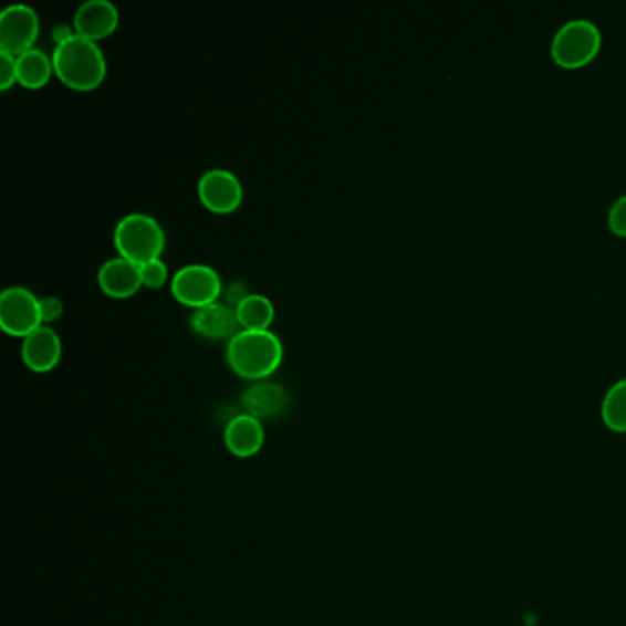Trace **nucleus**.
Segmentation results:
<instances>
[{
    "mask_svg": "<svg viewBox=\"0 0 626 626\" xmlns=\"http://www.w3.org/2000/svg\"><path fill=\"white\" fill-rule=\"evenodd\" d=\"M241 330H269L274 320V305L265 294L250 292L236 305Z\"/></svg>",
    "mask_w": 626,
    "mask_h": 626,
    "instance_id": "nucleus-16",
    "label": "nucleus"
},
{
    "mask_svg": "<svg viewBox=\"0 0 626 626\" xmlns=\"http://www.w3.org/2000/svg\"><path fill=\"white\" fill-rule=\"evenodd\" d=\"M603 35L594 21L572 19L564 22L551 39V58L564 69L588 65L599 54Z\"/></svg>",
    "mask_w": 626,
    "mask_h": 626,
    "instance_id": "nucleus-4",
    "label": "nucleus"
},
{
    "mask_svg": "<svg viewBox=\"0 0 626 626\" xmlns=\"http://www.w3.org/2000/svg\"><path fill=\"white\" fill-rule=\"evenodd\" d=\"M97 283L107 296L129 298L140 289V267L133 261L125 260L122 255L111 258L97 270Z\"/></svg>",
    "mask_w": 626,
    "mask_h": 626,
    "instance_id": "nucleus-11",
    "label": "nucleus"
},
{
    "mask_svg": "<svg viewBox=\"0 0 626 626\" xmlns=\"http://www.w3.org/2000/svg\"><path fill=\"white\" fill-rule=\"evenodd\" d=\"M225 444L238 458H252L265 445V428L250 414H239L225 428Z\"/></svg>",
    "mask_w": 626,
    "mask_h": 626,
    "instance_id": "nucleus-12",
    "label": "nucleus"
},
{
    "mask_svg": "<svg viewBox=\"0 0 626 626\" xmlns=\"http://www.w3.org/2000/svg\"><path fill=\"white\" fill-rule=\"evenodd\" d=\"M222 280L213 267L205 263H189L180 267L171 278L174 296L188 307H205L208 303L219 302Z\"/></svg>",
    "mask_w": 626,
    "mask_h": 626,
    "instance_id": "nucleus-5",
    "label": "nucleus"
},
{
    "mask_svg": "<svg viewBox=\"0 0 626 626\" xmlns=\"http://www.w3.org/2000/svg\"><path fill=\"white\" fill-rule=\"evenodd\" d=\"M241 400L247 408V414L258 419L283 416L289 408L286 389L281 384L267 383V380H260L244 389Z\"/></svg>",
    "mask_w": 626,
    "mask_h": 626,
    "instance_id": "nucleus-14",
    "label": "nucleus"
},
{
    "mask_svg": "<svg viewBox=\"0 0 626 626\" xmlns=\"http://www.w3.org/2000/svg\"><path fill=\"white\" fill-rule=\"evenodd\" d=\"M21 353L22 361L32 372H52L60 364L63 353L60 333L50 325H41L22 338Z\"/></svg>",
    "mask_w": 626,
    "mask_h": 626,
    "instance_id": "nucleus-9",
    "label": "nucleus"
},
{
    "mask_svg": "<svg viewBox=\"0 0 626 626\" xmlns=\"http://www.w3.org/2000/svg\"><path fill=\"white\" fill-rule=\"evenodd\" d=\"M55 76L74 91H94L107 76V60L96 41L72 35L65 43L55 44Z\"/></svg>",
    "mask_w": 626,
    "mask_h": 626,
    "instance_id": "nucleus-1",
    "label": "nucleus"
},
{
    "mask_svg": "<svg viewBox=\"0 0 626 626\" xmlns=\"http://www.w3.org/2000/svg\"><path fill=\"white\" fill-rule=\"evenodd\" d=\"M52 72H55L54 61L44 50L33 46L17 55V82L21 83L22 87L32 91L44 87L50 82Z\"/></svg>",
    "mask_w": 626,
    "mask_h": 626,
    "instance_id": "nucleus-15",
    "label": "nucleus"
},
{
    "mask_svg": "<svg viewBox=\"0 0 626 626\" xmlns=\"http://www.w3.org/2000/svg\"><path fill=\"white\" fill-rule=\"evenodd\" d=\"M119 11L111 0H87L74 13V30L83 38H107L118 28Z\"/></svg>",
    "mask_w": 626,
    "mask_h": 626,
    "instance_id": "nucleus-10",
    "label": "nucleus"
},
{
    "mask_svg": "<svg viewBox=\"0 0 626 626\" xmlns=\"http://www.w3.org/2000/svg\"><path fill=\"white\" fill-rule=\"evenodd\" d=\"M61 313H63V302H61L60 298H41V316H43L44 325L52 324L54 320L60 319Z\"/></svg>",
    "mask_w": 626,
    "mask_h": 626,
    "instance_id": "nucleus-21",
    "label": "nucleus"
},
{
    "mask_svg": "<svg viewBox=\"0 0 626 626\" xmlns=\"http://www.w3.org/2000/svg\"><path fill=\"white\" fill-rule=\"evenodd\" d=\"M142 283L152 289L163 286L169 278L168 265L160 258L149 261L146 265H140Z\"/></svg>",
    "mask_w": 626,
    "mask_h": 626,
    "instance_id": "nucleus-18",
    "label": "nucleus"
},
{
    "mask_svg": "<svg viewBox=\"0 0 626 626\" xmlns=\"http://www.w3.org/2000/svg\"><path fill=\"white\" fill-rule=\"evenodd\" d=\"M199 199L208 210L216 213H230L238 210L243 200L241 180L228 169H208L197 184Z\"/></svg>",
    "mask_w": 626,
    "mask_h": 626,
    "instance_id": "nucleus-8",
    "label": "nucleus"
},
{
    "mask_svg": "<svg viewBox=\"0 0 626 626\" xmlns=\"http://www.w3.org/2000/svg\"><path fill=\"white\" fill-rule=\"evenodd\" d=\"M601 417L612 432L626 434V377L612 384L606 392Z\"/></svg>",
    "mask_w": 626,
    "mask_h": 626,
    "instance_id": "nucleus-17",
    "label": "nucleus"
},
{
    "mask_svg": "<svg viewBox=\"0 0 626 626\" xmlns=\"http://www.w3.org/2000/svg\"><path fill=\"white\" fill-rule=\"evenodd\" d=\"M0 325L6 333L13 336L30 335L43 325L41 316V298L30 289L11 285L0 294Z\"/></svg>",
    "mask_w": 626,
    "mask_h": 626,
    "instance_id": "nucleus-6",
    "label": "nucleus"
},
{
    "mask_svg": "<svg viewBox=\"0 0 626 626\" xmlns=\"http://www.w3.org/2000/svg\"><path fill=\"white\" fill-rule=\"evenodd\" d=\"M227 361L241 377L261 380L281 366L283 344L270 330H239L228 338Z\"/></svg>",
    "mask_w": 626,
    "mask_h": 626,
    "instance_id": "nucleus-2",
    "label": "nucleus"
},
{
    "mask_svg": "<svg viewBox=\"0 0 626 626\" xmlns=\"http://www.w3.org/2000/svg\"><path fill=\"white\" fill-rule=\"evenodd\" d=\"M17 82V55L0 50V88H8Z\"/></svg>",
    "mask_w": 626,
    "mask_h": 626,
    "instance_id": "nucleus-20",
    "label": "nucleus"
},
{
    "mask_svg": "<svg viewBox=\"0 0 626 626\" xmlns=\"http://www.w3.org/2000/svg\"><path fill=\"white\" fill-rule=\"evenodd\" d=\"M72 35H76V30L69 27V24H60L52 30V38H54L55 44L65 43Z\"/></svg>",
    "mask_w": 626,
    "mask_h": 626,
    "instance_id": "nucleus-22",
    "label": "nucleus"
},
{
    "mask_svg": "<svg viewBox=\"0 0 626 626\" xmlns=\"http://www.w3.org/2000/svg\"><path fill=\"white\" fill-rule=\"evenodd\" d=\"M189 324L195 333L206 338H232L241 327L236 307L222 302L208 303L205 307L195 309Z\"/></svg>",
    "mask_w": 626,
    "mask_h": 626,
    "instance_id": "nucleus-13",
    "label": "nucleus"
},
{
    "mask_svg": "<svg viewBox=\"0 0 626 626\" xmlns=\"http://www.w3.org/2000/svg\"><path fill=\"white\" fill-rule=\"evenodd\" d=\"M114 247L125 260L146 265L163 255L166 233L155 217L135 211L122 217L114 228Z\"/></svg>",
    "mask_w": 626,
    "mask_h": 626,
    "instance_id": "nucleus-3",
    "label": "nucleus"
},
{
    "mask_svg": "<svg viewBox=\"0 0 626 626\" xmlns=\"http://www.w3.org/2000/svg\"><path fill=\"white\" fill-rule=\"evenodd\" d=\"M39 38V15L32 6L10 4L0 13V50L11 55L33 49Z\"/></svg>",
    "mask_w": 626,
    "mask_h": 626,
    "instance_id": "nucleus-7",
    "label": "nucleus"
},
{
    "mask_svg": "<svg viewBox=\"0 0 626 626\" xmlns=\"http://www.w3.org/2000/svg\"><path fill=\"white\" fill-rule=\"evenodd\" d=\"M608 227H611L612 232L619 236V238H626V194L622 195V197L611 206V211H608Z\"/></svg>",
    "mask_w": 626,
    "mask_h": 626,
    "instance_id": "nucleus-19",
    "label": "nucleus"
}]
</instances>
